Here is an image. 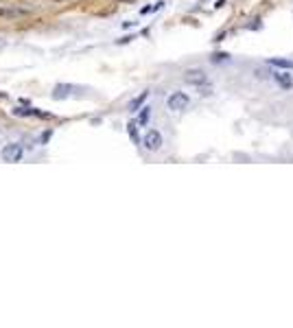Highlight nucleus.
Masks as SVG:
<instances>
[{"label":"nucleus","instance_id":"f257e3e1","mask_svg":"<svg viewBox=\"0 0 293 328\" xmlns=\"http://www.w3.org/2000/svg\"><path fill=\"white\" fill-rule=\"evenodd\" d=\"M22 156H24V149H22L20 142H7L2 149H0V158H2V162H20Z\"/></svg>","mask_w":293,"mask_h":328},{"label":"nucleus","instance_id":"f03ea898","mask_svg":"<svg viewBox=\"0 0 293 328\" xmlns=\"http://www.w3.org/2000/svg\"><path fill=\"white\" fill-rule=\"evenodd\" d=\"M162 144H164V138H162V134H160L158 129H146V134L143 138V147L146 149V151L155 153V151L162 149Z\"/></svg>","mask_w":293,"mask_h":328},{"label":"nucleus","instance_id":"7ed1b4c3","mask_svg":"<svg viewBox=\"0 0 293 328\" xmlns=\"http://www.w3.org/2000/svg\"><path fill=\"white\" fill-rule=\"evenodd\" d=\"M188 105H191V96H188L186 92H171L167 98V107L171 112H182V110H186Z\"/></svg>","mask_w":293,"mask_h":328},{"label":"nucleus","instance_id":"20e7f679","mask_svg":"<svg viewBox=\"0 0 293 328\" xmlns=\"http://www.w3.org/2000/svg\"><path fill=\"white\" fill-rule=\"evenodd\" d=\"M184 83L199 88V86H204V83H208V74L201 68H191V70H186V74H184Z\"/></svg>","mask_w":293,"mask_h":328},{"label":"nucleus","instance_id":"39448f33","mask_svg":"<svg viewBox=\"0 0 293 328\" xmlns=\"http://www.w3.org/2000/svg\"><path fill=\"white\" fill-rule=\"evenodd\" d=\"M77 90H79L77 86H70V83H59V86L53 88V98H59V101H61V98L73 96Z\"/></svg>","mask_w":293,"mask_h":328},{"label":"nucleus","instance_id":"423d86ee","mask_svg":"<svg viewBox=\"0 0 293 328\" xmlns=\"http://www.w3.org/2000/svg\"><path fill=\"white\" fill-rule=\"evenodd\" d=\"M271 79L278 83L280 88H285V90H289L293 86V74H289L287 70H280V72H271Z\"/></svg>","mask_w":293,"mask_h":328},{"label":"nucleus","instance_id":"0eeeda50","mask_svg":"<svg viewBox=\"0 0 293 328\" xmlns=\"http://www.w3.org/2000/svg\"><path fill=\"white\" fill-rule=\"evenodd\" d=\"M267 66H273V68H280V70H293V59L271 57V59H267Z\"/></svg>","mask_w":293,"mask_h":328},{"label":"nucleus","instance_id":"6e6552de","mask_svg":"<svg viewBox=\"0 0 293 328\" xmlns=\"http://www.w3.org/2000/svg\"><path fill=\"white\" fill-rule=\"evenodd\" d=\"M146 98H149V90H145L143 94H138V96L134 98V101L129 103V112H138L140 107H143V103L146 101Z\"/></svg>","mask_w":293,"mask_h":328},{"label":"nucleus","instance_id":"1a4fd4ad","mask_svg":"<svg viewBox=\"0 0 293 328\" xmlns=\"http://www.w3.org/2000/svg\"><path fill=\"white\" fill-rule=\"evenodd\" d=\"M149 120H151V107L149 105L140 107V116H138V120H136V123H138L140 127H146V125H149Z\"/></svg>","mask_w":293,"mask_h":328},{"label":"nucleus","instance_id":"9d476101","mask_svg":"<svg viewBox=\"0 0 293 328\" xmlns=\"http://www.w3.org/2000/svg\"><path fill=\"white\" fill-rule=\"evenodd\" d=\"M13 114L16 116H46V114H42L40 110H29V107H16Z\"/></svg>","mask_w":293,"mask_h":328},{"label":"nucleus","instance_id":"9b49d317","mask_svg":"<svg viewBox=\"0 0 293 328\" xmlns=\"http://www.w3.org/2000/svg\"><path fill=\"white\" fill-rule=\"evenodd\" d=\"M127 131H129V136L134 138V142H138V123H136V120H131V123L127 125Z\"/></svg>","mask_w":293,"mask_h":328},{"label":"nucleus","instance_id":"f8f14e48","mask_svg":"<svg viewBox=\"0 0 293 328\" xmlns=\"http://www.w3.org/2000/svg\"><path fill=\"white\" fill-rule=\"evenodd\" d=\"M212 62H228V55H225V53H217L215 55V57H212Z\"/></svg>","mask_w":293,"mask_h":328}]
</instances>
